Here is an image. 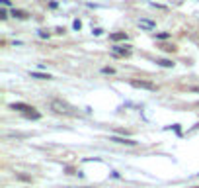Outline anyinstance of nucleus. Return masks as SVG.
<instances>
[{
  "mask_svg": "<svg viewBox=\"0 0 199 188\" xmlns=\"http://www.w3.org/2000/svg\"><path fill=\"white\" fill-rule=\"evenodd\" d=\"M51 110L57 112V114H72L71 104H67L63 100H51Z\"/></svg>",
  "mask_w": 199,
  "mask_h": 188,
  "instance_id": "nucleus-1",
  "label": "nucleus"
},
{
  "mask_svg": "<svg viewBox=\"0 0 199 188\" xmlns=\"http://www.w3.org/2000/svg\"><path fill=\"white\" fill-rule=\"evenodd\" d=\"M131 84L135 88H144V90H156L152 82H147V80H131Z\"/></svg>",
  "mask_w": 199,
  "mask_h": 188,
  "instance_id": "nucleus-2",
  "label": "nucleus"
},
{
  "mask_svg": "<svg viewBox=\"0 0 199 188\" xmlns=\"http://www.w3.org/2000/svg\"><path fill=\"white\" fill-rule=\"evenodd\" d=\"M109 141L121 143V145H137V141H133V139H127V137H115V135H109Z\"/></svg>",
  "mask_w": 199,
  "mask_h": 188,
  "instance_id": "nucleus-3",
  "label": "nucleus"
},
{
  "mask_svg": "<svg viewBox=\"0 0 199 188\" xmlns=\"http://www.w3.org/2000/svg\"><path fill=\"white\" fill-rule=\"evenodd\" d=\"M113 53L115 55H129V53H131V45H115Z\"/></svg>",
  "mask_w": 199,
  "mask_h": 188,
  "instance_id": "nucleus-4",
  "label": "nucleus"
},
{
  "mask_svg": "<svg viewBox=\"0 0 199 188\" xmlns=\"http://www.w3.org/2000/svg\"><path fill=\"white\" fill-rule=\"evenodd\" d=\"M29 74H31V78H37V80H49V78H53L51 74H45V73H35V71H31Z\"/></svg>",
  "mask_w": 199,
  "mask_h": 188,
  "instance_id": "nucleus-5",
  "label": "nucleus"
},
{
  "mask_svg": "<svg viewBox=\"0 0 199 188\" xmlns=\"http://www.w3.org/2000/svg\"><path fill=\"white\" fill-rule=\"evenodd\" d=\"M139 26L144 28V30H154V28H156V24L150 22V20H139Z\"/></svg>",
  "mask_w": 199,
  "mask_h": 188,
  "instance_id": "nucleus-6",
  "label": "nucleus"
},
{
  "mask_svg": "<svg viewBox=\"0 0 199 188\" xmlns=\"http://www.w3.org/2000/svg\"><path fill=\"white\" fill-rule=\"evenodd\" d=\"M111 41H121V39H127V34L125 31H117V34H111L109 35Z\"/></svg>",
  "mask_w": 199,
  "mask_h": 188,
  "instance_id": "nucleus-7",
  "label": "nucleus"
},
{
  "mask_svg": "<svg viewBox=\"0 0 199 188\" xmlns=\"http://www.w3.org/2000/svg\"><path fill=\"white\" fill-rule=\"evenodd\" d=\"M12 16H14V18H18V20H25V18H28V12H24V10H12Z\"/></svg>",
  "mask_w": 199,
  "mask_h": 188,
  "instance_id": "nucleus-8",
  "label": "nucleus"
},
{
  "mask_svg": "<svg viewBox=\"0 0 199 188\" xmlns=\"http://www.w3.org/2000/svg\"><path fill=\"white\" fill-rule=\"evenodd\" d=\"M158 65L160 67H174V63H172V61H168V59H158Z\"/></svg>",
  "mask_w": 199,
  "mask_h": 188,
  "instance_id": "nucleus-9",
  "label": "nucleus"
},
{
  "mask_svg": "<svg viewBox=\"0 0 199 188\" xmlns=\"http://www.w3.org/2000/svg\"><path fill=\"white\" fill-rule=\"evenodd\" d=\"M101 73H105V74H113L115 71H113L111 67H104V69H101Z\"/></svg>",
  "mask_w": 199,
  "mask_h": 188,
  "instance_id": "nucleus-10",
  "label": "nucleus"
},
{
  "mask_svg": "<svg viewBox=\"0 0 199 188\" xmlns=\"http://www.w3.org/2000/svg\"><path fill=\"white\" fill-rule=\"evenodd\" d=\"M156 37H158V39H168V37H170V34H166V31H164V34H158Z\"/></svg>",
  "mask_w": 199,
  "mask_h": 188,
  "instance_id": "nucleus-11",
  "label": "nucleus"
},
{
  "mask_svg": "<svg viewBox=\"0 0 199 188\" xmlns=\"http://www.w3.org/2000/svg\"><path fill=\"white\" fill-rule=\"evenodd\" d=\"M0 18H2V20L8 18V12H6V10H0Z\"/></svg>",
  "mask_w": 199,
  "mask_h": 188,
  "instance_id": "nucleus-12",
  "label": "nucleus"
},
{
  "mask_svg": "<svg viewBox=\"0 0 199 188\" xmlns=\"http://www.w3.org/2000/svg\"><path fill=\"white\" fill-rule=\"evenodd\" d=\"M80 26H82V24H80V22H78V20H74V24H72V28H74V30H80Z\"/></svg>",
  "mask_w": 199,
  "mask_h": 188,
  "instance_id": "nucleus-13",
  "label": "nucleus"
},
{
  "mask_svg": "<svg viewBox=\"0 0 199 188\" xmlns=\"http://www.w3.org/2000/svg\"><path fill=\"white\" fill-rule=\"evenodd\" d=\"M0 2H2V6H12V2H10V0H0Z\"/></svg>",
  "mask_w": 199,
  "mask_h": 188,
  "instance_id": "nucleus-14",
  "label": "nucleus"
},
{
  "mask_svg": "<svg viewBox=\"0 0 199 188\" xmlns=\"http://www.w3.org/2000/svg\"><path fill=\"white\" fill-rule=\"evenodd\" d=\"M191 90H193V92H199V88H191Z\"/></svg>",
  "mask_w": 199,
  "mask_h": 188,
  "instance_id": "nucleus-15",
  "label": "nucleus"
},
{
  "mask_svg": "<svg viewBox=\"0 0 199 188\" xmlns=\"http://www.w3.org/2000/svg\"><path fill=\"white\" fill-rule=\"evenodd\" d=\"M195 188H199V186H195Z\"/></svg>",
  "mask_w": 199,
  "mask_h": 188,
  "instance_id": "nucleus-16",
  "label": "nucleus"
}]
</instances>
